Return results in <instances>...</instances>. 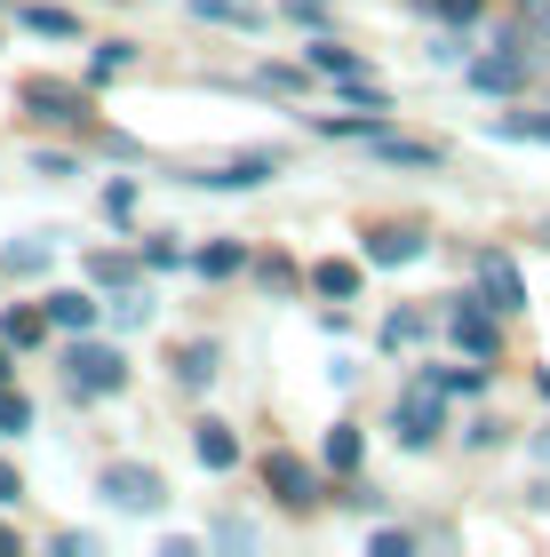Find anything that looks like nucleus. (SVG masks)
Returning a JSON list of instances; mask_svg holds the SVG:
<instances>
[{
    "label": "nucleus",
    "mask_w": 550,
    "mask_h": 557,
    "mask_svg": "<svg viewBox=\"0 0 550 557\" xmlns=\"http://www.w3.org/2000/svg\"><path fill=\"white\" fill-rule=\"evenodd\" d=\"M64 374H72V391H81V398H105V391L129 383V359H120L112 343H72L64 350Z\"/></svg>",
    "instance_id": "nucleus-1"
},
{
    "label": "nucleus",
    "mask_w": 550,
    "mask_h": 557,
    "mask_svg": "<svg viewBox=\"0 0 550 557\" xmlns=\"http://www.w3.org/2000/svg\"><path fill=\"white\" fill-rule=\"evenodd\" d=\"M160 470H144V462H112L105 470V502H112V510H129V518H152L160 510Z\"/></svg>",
    "instance_id": "nucleus-2"
},
{
    "label": "nucleus",
    "mask_w": 550,
    "mask_h": 557,
    "mask_svg": "<svg viewBox=\"0 0 550 557\" xmlns=\"http://www.w3.org/2000/svg\"><path fill=\"white\" fill-rule=\"evenodd\" d=\"M271 175H280V160H271V151H240V160L192 168L184 184H199V191H256V184H271Z\"/></svg>",
    "instance_id": "nucleus-3"
},
{
    "label": "nucleus",
    "mask_w": 550,
    "mask_h": 557,
    "mask_svg": "<svg viewBox=\"0 0 550 557\" xmlns=\"http://www.w3.org/2000/svg\"><path fill=\"white\" fill-rule=\"evenodd\" d=\"M447 335H455L463 359H494V350H503V326H494V311H479V295H455V311H447Z\"/></svg>",
    "instance_id": "nucleus-4"
},
{
    "label": "nucleus",
    "mask_w": 550,
    "mask_h": 557,
    "mask_svg": "<svg viewBox=\"0 0 550 557\" xmlns=\"http://www.w3.org/2000/svg\"><path fill=\"white\" fill-rule=\"evenodd\" d=\"M391 430H399V446H431L439 430H447V407H439V383H415L407 398H399V414H391Z\"/></svg>",
    "instance_id": "nucleus-5"
},
{
    "label": "nucleus",
    "mask_w": 550,
    "mask_h": 557,
    "mask_svg": "<svg viewBox=\"0 0 550 557\" xmlns=\"http://www.w3.org/2000/svg\"><path fill=\"white\" fill-rule=\"evenodd\" d=\"M535 81V64H527V48H503V57H479L470 64V88H487V96H511V88H527Z\"/></svg>",
    "instance_id": "nucleus-6"
},
{
    "label": "nucleus",
    "mask_w": 550,
    "mask_h": 557,
    "mask_svg": "<svg viewBox=\"0 0 550 557\" xmlns=\"http://www.w3.org/2000/svg\"><path fill=\"white\" fill-rule=\"evenodd\" d=\"M264 486L280 494L288 510H304V502L319 494V470H311V462H295V454H271V462H264Z\"/></svg>",
    "instance_id": "nucleus-7"
},
{
    "label": "nucleus",
    "mask_w": 550,
    "mask_h": 557,
    "mask_svg": "<svg viewBox=\"0 0 550 557\" xmlns=\"http://www.w3.org/2000/svg\"><path fill=\"white\" fill-rule=\"evenodd\" d=\"M24 104H33L40 120H88V96L64 88V81H24Z\"/></svg>",
    "instance_id": "nucleus-8"
},
{
    "label": "nucleus",
    "mask_w": 550,
    "mask_h": 557,
    "mask_svg": "<svg viewBox=\"0 0 550 557\" xmlns=\"http://www.w3.org/2000/svg\"><path fill=\"white\" fill-rule=\"evenodd\" d=\"M415 256H423V232H415V223H383V232H367V263L399 271V263H415Z\"/></svg>",
    "instance_id": "nucleus-9"
},
{
    "label": "nucleus",
    "mask_w": 550,
    "mask_h": 557,
    "mask_svg": "<svg viewBox=\"0 0 550 557\" xmlns=\"http://www.w3.org/2000/svg\"><path fill=\"white\" fill-rule=\"evenodd\" d=\"M479 295L494 302V311H518V302H527V287H518V263H511V256H479Z\"/></svg>",
    "instance_id": "nucleus-10"
},
{
    "label": "nucleus",
    "mask_w": 550,
    "mask_h": 557,
    "mask_svg": "<svg viewBox=\"0 0 550 557\" xmlns=\"http://www.w3.org/2000/svg\"><path fill=\"white\" fill-rule=\"evenodd\" d=\"M48 326H64V335H88V326H96V295H81V287L48 295Z\"/></svg>",
    "instance_id": "nucleus-11"
},
{
    "label": "nucleus",
    "mask_w": 550,
    "mask_h": 557,
    "mask_svg": "<svg viewBox=\"0 0 550 557\" xmlns=\"http://www.w3.org/2000/svg\"><path fill=\"white\" fill-rule=\"evenodd\" d=\"M176 383H184V391H208V383H216V343H184V350H176Z\"/></svg>",
    "instance_id": "nucleus-12"
},
{
    "label": "nucleus",
    "mask_w": 550,
    "mask_h": 557,
    "mask_svg": "<svg viewBox=\"0 0 550 557\" xmlns=\"http://www.w3.org/2000/svg\"><path fill=\"white\" fill-rule=\"evenodd\" d=\"M423 335H431V311H415V302H407V311H391V319H383V350H415Z\"/></svg>",
    "instance_id": "nucleus-13"
},
{
    "label": "nucleus",
    "mask_w": 550,
    "mask_h": 557,
    "mask_svg": "<svg viewBox=\"0 0 550 557\" xmlns=\"http://www.w3.org/2000/svg\"><path fill=\"white\" fill-rule=\"evenodd\" d=\"M199 462H208V470H232L240 462V438H232V430H223V422H199Z\"/></svg>",
    "instance_id": "nucleus-14"
},
{
    "label": "nucleus",
    "mask_w": 550,
    "mask_h": 557,
    "mask_svg": "<svg viewBox=\"0 0 550 557\" xmlns=\"http://www.w3.org/2000/svg\"><path fill=\"white\" fill-rule=\"evenodd\" d=\"M48 335V311H9V319H0V343H9V350H33Z\"/></svg>",
    "instance_id": "nucleus-15"
},
{
    "label": "nucleus",
    "mask_w": 550,
    "mask_h": 557,
    "mask_svg": "<svg viewBox=\"0 0 550 557\" xmlns=\"http://www.w3.org/2000/svg\"><path fill=\"white\" fill-rule=\"evenodd\" d=\"M367 144L383 151V160H407V168H439V144H399V136H383V128H375Z\"/></svg>",
    "instance_id": "nucleus-16"
},
{
    "label": "nucleus",
    "mask_w": 550,
    "mask_h": 557,
    "mask_svg": "<svg viewBox=\"0 0 550 557\" xmlns=\"http://www.w3.org/2000/svg\"><path fill=\"white\" fill-rule=\"evenodd\" d=\"M328 470H335V478H352V470H359V430H352V422H335V430H328Z\"/></svg>",
    "instance_id": "nucleus-17"
},
{
    "label": "nucleus",
    "mask_w": 550,
    "mask_h": 557,
    "mask_svg": "<svg viewBox=\"0 0 550 557\" xmlns=\"http://www.w3.org/2000/svg\"><path fill=\"white\" fill-rule=\"evenodd\" d=\"M423 383H439V391H463V398H470V391H487V359H479V367H431Z\"/></svg>",
    "instance_id": "nucleus-18"
},
{
    "label": "nucleus",
    "mask_w": 550,
    "mask_h": 557,
    "mask_svg": "<svg viewBox=\"0 0 550 557\" xmlns=\"http://www.w3.org/2000/svg\"><path fill=\"white\" fill-rule=\"evenodd\" d=\"M311 287H319V295H335V302H343V295H359V263H319V271H311Z\"/></svg>",
    "instance_id": "nucleus-19"
},
{
    "label": "nucleus",
    "mask_w": 550,
    "mask_h": 557,
    "mask_svg": "<svg viewBox=\"0 0 550 557\" xmlns=\"http://www.w3.org/2000/svg\"><path fill=\"white\" fill-rule=\"evenodd\" d=\"M494 136H511V144H550V120H542V112H511V120H494Z\"/></svg>",
    "instance_id": "nucleus-20"
},
{
    "label": "nucleus",
    "mask_w": 550,
    "mask_h": 557,
    "mask_svg": "<svg viewBox=\"0 0 550 557\" xmlns=\"http://www.w3.org/2000/svg\"><path fill=\"white\" fill-rule=\"evenodd\" d=\"M192 9L208 24H240V33H256V9H247V0H192Z\"/></svg>",
    "instance_id": "nucleus-21"
},
{
    "label": "nucleus",
    "mask_w": 550,
    "mask_h": 557,
    "mask_svg": "<svg viewBox=\"0 0 550 557\" xmlns=\"http://www.w3.org/2000/svg\"><path fill=\"white\" fill-rule=\"evenodd\" d=\"M88 278L96 287H136V263L129 256H88Z\"/></svg>",
    "instance_id": "nucleus-22"
},
{
    "label": "nucleus",
    "mask_w": 550,
    "mask_h": 557,
    "mask_svg": "<svg viewBox=\"0 0 550 557\" xmlns=\"http://www.w3.org/2000/svg\"><path fill=\"white\" fill-rule=\"evenodd\" d=\"M136 64V48L129 40H105V48H96V64H88V81H112V72H129Z\"/></svg>",
    "instance_id": "nucleus-23"
},
{
    "label": "nucleus",
    "mask_w": 550,
    "mask_h": 557,
    "mask_svg": "<svg viewBox=\"0 0 550 557\" xmlns=\"http://www.w3.org/2000/svg\"><path fill=\"white\" fill-rule=\"evenodd\" d=\"M311 64H319V72H335V81H359V57H352V48H335V40H319V48H311Z\"/></svg>",
    "instance_id": "nucleus-24"
},
{
    "label": "nucleus",
    "mask_w": 550,
    "mask_h": 557,
    "mask_svg": "<svg viewBox=\"0 0 550 557\" xmlns=\"http://www.w3.org/2000/svg\"><path fill=\"white\" fill-rule=\"evenodd\" d=\"M24 24L48 33V40H72V33H81V16H64V9H24Z\"/></svg>",
    "instance_id": "nucleus-25"
},
{
    "label": "nucleus",
    "mask_w": 550,
    "mask_h": 557,
    "mask_svg": "<svg viewBox=\"0 0 550 557\" xmlns=\"http://www.w3.org/2000/svg\"><path fill=\"white\" fill-rule=\"evenodd\" d=\"M40 263H48V247H40V239H16L9 256H0V271H16V278H33Z\"/></svg>",
    "instance_id": "nucleus-26"
},
{
    "label": "nucleus",
    "mask_w": 550,
    "mask_h": 557,
    "mask_svg": "<svg viewBox=\"0 0 550 557\" xmlns=\"http://www.w3.org/2000/svg\"><path fill=\"white\" fill-rule=\"evenodd\" d=\"M240 263H247V256H240V247H232V239H216V247H208V256H199V271H208V278H232Z\"/></svg>",
    "instance_id": "nucleus-27"
},
{
    "label": "nucleus",
    "mask_w": 550,
    "mask_h": 557,
    "mask_svg": "<svg viewBox=\"0 0 550 557\" xmlns=\"http://www.w3.org/2000/svg\"><path fill=\"white\" fill-rule=\"evenodd\" d=\"M24 422H33V407H24V398H16L9 383H0V438H16Z\"/></svg>",
    "instance_id": "nucleus-28"
},
{
    "label": "nucleus",
    "mask_w": 550,
    "mask_h": 557,
    "mask_svg": "<svg viewBox=\"0 0 550 557\" xmlns=\"http://www.w3.org/2000/svg\"><path fill=\"white\" fill-rule=\"evenodd\" d=\"M112 319H120V326H144V319H152V302H144L136 287H120V302H112Z\"/></svg>",
    "instance_id": "nucleus-29"
},
{
    "label": "nucleus",
    "mask_w": 550,
    "mask_h": 557,
    "mask_svg": "<svg viewBox=\"0 0 550 557\" xmlns=\"http://www.w3.org/2000/svg\"><path fill=\"white\" fill-rule=\"evenodd\" d=\"M256 88H280V96H295V88H304V72H295V64H264V72H256Z\"/></svg>",
    "instance_id": "nucleus-30"
},
{
    "label": "nucleus",
    "mask_w": 550,
    "mask_h": 557,
    "mask_svg": "<svg viewBox=\"0 0 550 557\" xmlns=\"http://www.w3.org/2000/svg\"><path fill=\"white\" fill-rule=\"evenodd\" d=\"M105 215L129 223V215H136V184H105Z\"/></svg>",
    "instance_id": "nucleus-31"
},
{
    "label": "nucleus",
    "mask_w": 550,
    "mask_h": 557,
    "mask_svg": "<svg viewBox=\"0 0 550 557\" xmlns=\"http://www.w3.org/2000/svg\"><path fill=\"white\" fill-rule=\"evenodd\" d=\"M423 9H439L447 24H470V16H479V9H487V0H423Z\"/></svg>",
    "instance_id": "nucleus-32"
},
{
    "label": "nucleus",
    "mask_w": 550,
    "mask_h": 557,
    "mask_svg": "<svg viewBox=\"0 0 550 557\" xmlns=\"http://www.w3.org/2000/svg\"><path fill=\"white\" fill-rule=\"evenodd\" d=\"M9 502H24V478H16L9 462H0V510H9Z\"/></svg>",
    "instance_id": "nucleus-33"
},
{
    "label": "nucleus",
    "mask_w": 550,
    "mask_h": 557,
    "mask_svg": "<svg viewBox=\"0 0 550 557\" xmlns=\"http://www.w3.org/2000/svg\"><path fill=\"white\" fill-rule=\"evenodd\" d=\"M288 16H295V24H328V9H319V0H288Z\"/></svg>",
    "instance_id": "nucleus-34"
},
{
    "label": "nucleus",
    "mask_w": 550,
    "mask_h": 557,
    "mask_svg": "<svg viewBox=\"0 0 550 557\" xmlns=\"http://www.w3.org/2000/svg\"><path fill=\"white\" fill-rule=\"evenodd\" d=\"M0 549H16V525H0Z\"/></svg>",
    "instance_id": "nucleus-35"
},
{
    "label": "nucleus",
    "mask_w": 550,
    "mask_h": 557,
    "mask_svg": "<svg viewBox=\"0 0 550 557\" xmlns=\"http://www.w3.org/2000/svg\"><path fill=\"white\" fill-rule=\"evenodd\" d=\"M535 24H542V33H550V0H542V9H535Z\"/></svg>",
    "instance_id": "nucleus-36"
},
{
    "label": "nucleus",
    "mask_w": 550,
    "mask_h": 557,
    "mask_svg": "<svg viewBox=\"0 0 550 557\" xmlns=\"http://www.w3.org/2000/svg\"><path fill=\"white\" fill-rule=\"evenodd\" d=\"M0 383H9V343H0Z\"/></svg>",
    "instance_id": "nucleus-37"
},
{
    "label": "nucleus",
    "mask_w": 550,
    "mask_h": 557,
    "mask_svg": "<svg viewBox=\"0 0 550 557\" xmlns=\"http://www.w3.org/2000/svg\"><path fill=\"white\" fill-rule=\"evenodd\" d=\"M518 9H542V0H518Z\"/></svg>",
    "instance_id": "nucleus-38"
}]
</instances>
